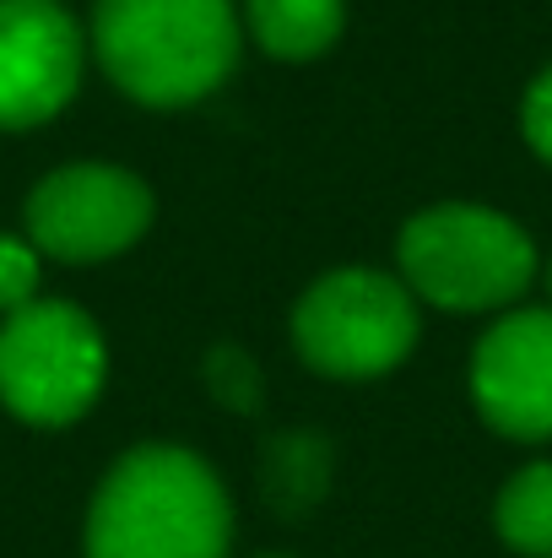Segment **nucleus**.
Segmentation results:
<instances>
[{
    "label": "nucleus",
    "instance_id": "obj_4",
    "mask_svg": "<svg viewBox=\"0 0 552 558\" xmlns=\"http://www.w3.org/2000/svg\"><path fill=\"white\" fill-rule=\"evenodd\" d=\"M109 374L103 331L65 299H33L0 320V401L33 428L76 423Z\"/></svg>",
    "mask_w": 552,
    "mask_h": 558
},
{
    "label": "nucleus",
    "instance_id": "obj_10",
    "mask_svg": "<svg viewBox=\"0 0 552 558\" xmlns=\"http://www.w3.org/2000/svg\"><path fill=\"white\" fill-rule=\"evenodd\" d=\"M499 537L526 558H552V461L515 472L493 505Z\"/></svg>",
    "mask_w": 552,
    "mask_h": 558
},
{
    "label": "nucleus",
    "instance_id": "obj_11",
    "mask_svg": "<svg viewBox=\"0 0 552 558\" xmlns=\"http://www.w3.org/2000/svg\"><path fill=\"white\" fill-rule=\"evenodd\" d=\"M38 250L33 239H16V233H0V315H16L38 299Z\"/></svg>",
    "mask_w": 552,
    "mask_h": 558
},
{
    "label": "nucleus",
    "instance_id": "obj_3",
    "mask_svg": "<svg viewBox=\"0 0 552 558\" xmlns=\"http://www.w3.org/2000/svg\"><path fill=\"white\" fill-rule=\"evenodd\" d=\"M395 255H401V282L412 288V299L450 315L504 310L537 277L531 233L515 217L493 206H466V201L417 211L401 228Z\"/></svg>",
    "mask_w": 552,
    "mask_h": 558
},
{
    "label": "nucleus",
    "instance_id": "obj_2",
    "mask_svg": "<svg viewBox=\"0 0 552 558\" xmlns=\"http://www.w3.org/2000/svg\"><path fill=\"white\" fill-rule=\"evenodd\" d=\"M244 22L233 0H98L93 54L120 93L147 109H184L238 65Z\"/></svg>",
    "mask_w": 552,
    "mask_h": 558
},
{
    "label": "nucleus",
    "instance_id": "obj_13",
    "mask_svg": "<svg viewBox=\"0 0 552 558\" xmlns=\"http://www.w3.org/2000/svg\"><path fill=\"white\" fill-rule=\"evenodd\" d=\"M548 288H552V266H548Z\"/></svg>",
    "mask_w": 552,
    "mask_h": 558
},
{
    "label": "nucleus",
    "instance_id": "obj_9",
    "mask_svg": "<svg viewBox=\"0 0 552 558\" xmlns=\"http://www.w3.org/2000/svg\"><path fill=\"white\" fill-rule=\"evenodd\" d=\"M244 22L271 60H315L342 38L347 0H249Z\"/></svg>",
    "mask_w": 552,
    "mask_h": 558
},
{
    "label": "nucleus",
    "instance_id": "obj_8",
    "mask_svg": "<svg viewBox=\"0 0 552 558\" xmlns=\"http://www.w3.org/2000/svg\"><path fill=\"white\" fill-rule=\"evenodd\" d=\"M471 401L504 439H552V310H510L477 342Z\"/></svg>",
    "mask_w": 552,
    "mask_h": 558
},
{
    "label": "nucleus",
    "instance_id": "obj_6",
    "mask_svg": "<svg viewBox=\"0 0 552 558\" xmlns=\"http://www.w3.org/2000/svg\"><path fill=\"white\" fill-rule=\"evenodd\" d=\"M38 255L93 266L131 250L152 222V190L114 163H65L44 174L22 206Z\"/></svg>",
    "mask_w": 552,
    "mask_h": 558
},
{
    "label": "nucleus",
    "instance_id": "obj_1",
    "mask_svg": "<svg viewBox=\"0 0 552 558\" xmlns=\"http://www.w3.org/2000/svg\"><path fill=\"white\" fill-rule=\"evenodd\" d=\"M228 488L184 445L120 456L87 510V558H228Z\"/></svg>",
    "mask_w": 552,
    "mask_h": 558
},
{
    "label": "nucleus",
    "instance_id": "obj_7",
    "mask_svg": "<svg viewBox=\"0 0 552 558\" xmlns=\"http://www.w3.org/2000/svg\"><path fill=\"white\" fill-rule=\"evenodd\" d=\"M82 27L54 0H0V131L54 120L82 87Z\"/></svg>",
    "mask_w": 552,
    "mask_h": 558
},
{
    "label": "nucleus",
    "instance_id": "obj_12",
    "mask_svg": "<svg viewBox=\"0 0 552 558\" xmlns=\"http://www.w3.org/2000/svg\"><path fill=\"white\" fill-rule=\"evenodd\" d=\"M520 125H526V142H531V153L552 163V65L531 82V93H526V109H520Z\"/></svg>",
    "mask_w": 552,
    "mask_h": 558
},
{
    "label": "nucleus",
    "instance_id": "obj_5",
    "mask_svg": "<svg viewBox=\"0 0 552 558\" xmlns=\"http://www.w3.org/2000/svg\"><path fill=\"white\" fill-rule=\"evenodd\" d=\"M293 342L309 369L331 374V379L390 374L417 342V299L406 282L384 271L342 266L298 299Z\"/></svg>",
    "mask_w": 552,
    "mask_h": 558
}]
</instances>
